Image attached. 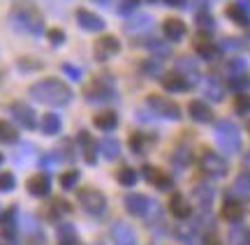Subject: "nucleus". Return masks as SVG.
Returning a JSON list of instances; mask_svg holds the SVG:
<instances>
[{
  "label": "nucleus",
  "instance_id": "obj_33",
  "mask_svg": "<svg viewBox=\"0 0 250 245\" xmlns=\"http://www.w3.org/2000/svg\"><path fill=\"white\" fill-rule=\"evenodd\" d=\"M77 183H79V171H77V169H70V171H65L61 176V185L65 190H72Z\"/></svg>",
  "mask_w": 250,
  "mask_h": 245
},
{
  "label": "nucleus",
  "instance_id": "obj_26",
  "mask_svg": "<svg viewBox=\"0 0 250 245\" xmlns=\"http://www.w3.org/2000/svg\"><path fill=\"white\" fill-rule=\"evenodd\" d=\"M195 199L199 201L202 208H208L211 201H213V190H211L208 185H197L195 188Z\"/></svg>",
  "mask_w": 250,
  "mask_h": 245
},
{
  "label": "nucleus",
  "instance_id": "obj_3",
  "mask_svg": "<svg viewBox=\"0 0 250 245\" xmlns=\"http://www.w3.org/2000/svg\"><path fill=\"white\" fill-rule=\"evenodd\" d=\"M215 139H218V146L225 153H236L241 148V134H239L236 125H232L229 120L215 123Z\"/></svg>",
  "mask_w": 250,
  "mask_h": 245
},
{
  "label": "nucleus",
  "instance_id": "obj_38",
  "mask_svg": "<svg viewBox=\"0 0 250 245\" xmlns=\"http://www.w3.org/2000/svg\"><path fill=\"white\" fill-rule=\"evenodd\" d=\"M142 72L146 74V76H162V67L158 63L148 60V63H142Z\"/></svg>",
  "mask_w": 250,
  "mask_h": 245
},
{
  "label": "nucleus",
  "instance_id": "obj_32",
  "mask_svg": "<svg viewBox=\"0 0 250 245\" xmlns=\"http://www.w3.org/2000/svg\"><path fill=\"white\" fill-rule=\"evenodd\" d=\"M58 236H61V245H72V243H77V234H74V227H70V225H62V227L58 229Z\"/></svg>",
  "mask_w": 250,
  "mask_h": 245
},
{
  "label": "nucleus",
  "instance_id": "obj_47",
  "mask_svg": "<svg viewBox=\"0 0 250 245\" xmlns=\"http://www.w3.org/2000/svg\"><path fill=\"white\" fill-rule=\"evenodd\" d=\"M246 243L250 245V231H246Z\"/></svg>",
  "mask_w": 250,
  "mask_h": 245
},
{
  "label": "nucleus",
  "instance_id": "obj_45",
  "mask_svg": "<svg viewBox=\"0 0 250 245\" xmlns=\"http://www.w3.org/2000/svg\"><path fill=\"white\" fill-rule=\"evenodd\" d=\"M204 245H223V243L218 241V236H215V234H206V236H204Z\"/></svg>",
  "mask_w": 250,
  "mask_h": 245
},
{
  "label": "nucleus",
  "instance_id": "obj_10",
  "mask_svg": "<svg viewBox=\"0 0 250 245\" xmlns=\"http://www.w3.org/2000/svg\"><path fill=\"white\" fill-rule=\"evenodd\" d=\"M77 139H79L81 153H83V157H86V162L95 164V160H98V141L93 139V134H90V132H86V130H81Z\"/></svg>",
  "mask_w": 250,
  "mask_h": 245
},
{
  "label": "nucleus",
  "instance_id": "obj_46",
  "mask_svg": "<svg viewBox=\"0 0 250 245\" xmlns=\"http://www.w3.org/2000/svg\"><path fill=\"white\" fill-rule=\"evenodd\" d=\"M167 5H171V7H183L186 5V0H165Z\"/></svg>",
  "mask_w": 250,
  "mask_h": 245
},
{
  "label": "nucleus",
  "instance_id": "obj_51",
  "mask_svg": "<svg viewBox=\"0 0 250 245\" xmlns=\"http://www.w3.org/2000/svg\"><path fill=\"white\" fill-rule=\"evenodd\" d=\"M148 2H155V0H148Z\"/></svg>",
  "mask_w": 250,
  "mask_h": 245
},
{
  "label": "nucleus",
  "instance_id": "obj_27",
  "mask_svg": "<svg viewBox=\"0 0 250 245\" xmlns=\"http://www.w3.org/2000/svg\"><path fill=\"white\" fill-rule=\"evenodd\" d=\"M0 141H2V144H17L19 141L17 127H12L9 123L0 120Z\"/></svg>",
  "mask_w": 250,
  "mask_h": 245
},
{
  "label": "nucleus",
  "instance_id": "obj_8",
  "mask_svg": "<svg viewBox=\"0 0 250 245\" xmlns=\"http://www.w3.org/2000/svg\"><path fill=\"white\" fill-rule=\"evenodd\" d=\"M9 111H12V116H14V120H17L21 127H26V130H35L37 127V118H35V111L30 109V107H26V104H21V102H14L12 107H9Z\"/></svg>",
  "mask_w": 250,
  "mask_h": 245
},
{
  "label": "nucleus",
  "instance_id": "obj_4",
  "mask_svg": "<svg viewBox=\"0 0 250 245\" xmlns=\"http://www.w3.org/2000/svg\"><path fill=\"white\" fill-rule=\"evenodd\" d=\"M79 201H81V206H83V210L90 213V215H102L104 208H107V197H104L100 190H95V188L81 190L79 192Z\"/></svg>",
  "mask_w": 250,
  "mask_h": 245
},
{
  "label": "nucleus",
  "instance_id": "obj_20",
  "mask_svg": "<svg viewBox=\"0 0 250 245\" xmlns=\"http://www.w3.org/2000/svg\"><path fill=\"white\" fill-rule=\"evenodd\" d=\"M144 176H146V178H148L155 188H160V190H171V185H174V181H171L169 176L155 171L153 167H144Z\"/></svg>",
  "mask_w": 250,
  "mask_h": 245
},
{
  "label": "nucleus",
  "instance_id": "obj_14",
  "mask_svg": "<svg viewBox=\"0 0 250 245\" xmlns=\"http://www.w3.org/2000/svg\"><path fill=\"white\" fill-rule=\"evenodd\" d=\"M111 236H114L116 245H137V234L127 222H116L111 229Z\"/></svg>",
  "mask_w": 250,
  "mask_h": 245
},
{
  "label": "nucleus",
  "instance_id": "obj_44",
  "mask_svg": "<svg viewBox=\"0 0 250 245\" xmlns=\"http://www.w3.org/2000/svg\"><path fill=\"white\" fill-rule=\"evenodd\" d=\"M148 46H151V51H155V54H158V56H162V58H167V56L171 54L169 49H167V46H165V44H160V42H153V44H148Z\"/></svg>",
  "mask_w": 250,
  "mask_h": 245
},
{
  "label": "nucleus",
  "instance_id": "obj_36",
  "mask_svg": "<svg viewBox=\"0 0 250 245\" xmlns=\"http://www.w3.org/2000/svg\"><path fill=\"white\" fill-rule=\"evenodd\" d=\"M174 167H181V169H186L188 164H190V151L188 148H181V151H176L174 153Z\"/></svg>",
  "mask_w": 250,
  "mask_h": 245
},
{
  "label": "nucleus",
  "instance_id": "obj_31",
  "mask_svg": "<svg viewBox=\"0 0 250 245\" xmlns=\"http://www.w3.org/2000/svg\"><path fill=\"white\" fill-rule=\"evenodd\" d=\"M118 183H121V185H125V188L134 185V183H137V171H134V169H130V167H123V169L118 171Z\"/></svg>",
  "mask_w": 250,
  "mask_h": 245
},
{
  "label": "nucleus",
  "instance_id": "obj_43",
  "mask_svg": "<svg viewBox=\"0 0 250 245\" xmlns=\"http://www.w3.org/2000/svg\"><path fill=\"white\" fill-rule=\"evenodd\" d=\"M62 72L67 74L70 79H74V81H79V79H81V70H79V67H77V65L65 63V65H62Z\"/></svg>",
  "mask_w": 250,
  "mask_h": 245
},
{
  "label": "nucleus",
  "instance_id": "obj_48",
  "mask_svg": "<svg viewBox=\"0 0 250 245\" xmlns=\"http://www.w3.org/2000/svg\"><path fill=\"white\" fill-rule=\"evenodd\" d=\"M246 164H250V153H248V157H246Z\"/></svg>",
  "mask_w": 250,
  "mask_h": 245
},
{
  "label": "nucleus",
  "instance_id": "obj_16",
  "mask_svg": "<svg viewBox=\"0 0 250 245\" xmlns=\"http://www.w3.org/2000/svg\"><path fill=\"white\" fill-rule=\"evenodd\" d=\"M49 190H51V183H49V176H44V173H37L28 181V192L35 197H46Z\"/></svg>",
  "mask_w": 250,
  "mask_h": 245
},
{
  "label": "nucleus",
  "instance_id": "obj_5",
  "mask_svg": "<svg viewBox=\"0 0 250 245\" xmlns=\"http://www.w3.org/2000/svg\"><path fill=\"white\" fill-rule=\"evenodd\" d=\"M199 169H202L206 176H211V178H223L225 173H227V162H225V157H220L218 153L206 151V153L199 157Z\"/></svg>",
  "mask_w": 250,
  "mask_h": 245
},
{
  "label": "nucleus",
  "instance_id": "obj_34",
  "mask_svg": "<svg viewBox=\"0 0 250 245\" xmlns=\"http://www.w3.org/2000/svg\"><path fill=\"white\" fill-rule=\"evenodd\" d=\"M17 188V178L14 173H0V192H12Z\"/></svg>",
  "mask_w": 250,
  "mask_h": 245
},
{
  "label": "nucleus",
  "instance_id": "obj_28",
  "mask_svg": "<svg viewBox=\"0 0 250 245\" xmlns=\"http://www.w3.org/2000/svg\"><path fill=\"white\" fill-rule=\"evenodd\" d=\"M100 151H102V155H104L107 160H116L118 153H121V144H118L116 139H104V141L100 144Z\"/></svg>",
  "mask_w": 250,
  "mask_h": 245
},
{
  "label": "nucleus",
  "instance_id": "obj_7",
  "mask_svg": "<svg viewBox=\"0 0 250 245\" xmlns=\"http://www.w3.org/2000/svg\"><path fill=\"white\" fill-rule=\"evenodd\" d=\"M125 208H127V213H132L137 218H146L148 210L153 208V201L148 197H144V194H127L125 197Z\"/></svg>",
  "mask_w": 250,
  "mask_h": 245
},
{
  "label": "nucleus",
  "instance_id": "obj_2",
  "mask_svg": "<svg viewBox=\"0 0 250 245\" xmlns=\"http://www.w3.org/2000/svg\"><path fill=\"white\" fill-rule=\"evenodd\" d=\"M9 21H12L14 30L23 33V35L40 37L42 33H44V21H42V14H40L33 5H17V7L9 12Z\"/></svg>",
  "mask_w": 250,
  "mask_h": 245
},
{
  "label": "nucleus",
  "instance_id": "obj_49",
  "mask_svg": "<svg viewBox=\"0 0 250 245\" xmlns=\"http://www.w3.org/2000/svg\"><path fill=\"white\" fill-rule=\"evenodd\" d=\"M0 164H2V155H0Z\"/></svg>",
  "mask_w": 250,
  "mask_h": 245
},
{
  "label": "nucleus",
  "instance_id": "obj_41",
  "mask_svg": "<svg viewBox=\"0 0 250 245\" xmlns=\"http://www.w3.org/2000/svg\"><path fill=\"white\" fill-rule=\"evenodd\" d=\"M195 21H197V26H199V28H213V26H215V21L208 17L206 12H197Z\"/></svg>",
  "mask_w": 250,
  "mask_h": 245
},
{
  "label": "nucleus",
  "instance_id": "obj_21",
  "mask_svg": "<svg viewBox=\"0 0 250 245\" xmlns=\"http://www.w3.org/2000/svg\"><path fill=\"white\" fill-rule=\"evenodd\" d=\"M223 218L229 220V222H239V220L243 218V206H241V201H236V199H225V204H223Z\"/></svg>",
  "mask_w": 250,
  "mask_h": 245
},
{
  "label": "nucleus",
  "instance_id": "obj_50",
  "mask_svg": "<svg viewBox=\"0 0 250 245\" xmlns=\"http://www.w3.org/2000/svg\"><path fill=\"white\" fill-rule=\"evenodd\" d=\"M72 245H79V241H77V243H72Z\"/></svg>",
  "mask_w": 250,
  "mask_h": 245
},
{
  "label": "nucleus",
  "instance_id": "obj_9",
  "mask_svg": "<svg viewBox=\"0 0 250 245\" xmlns=\"http://www.w3.org/2000/svg\"><path fill=\"white\" fill-rule=\"evenodd\" d=\"M121 51V42L114 35H104L95 42V58L98 60H107L111 56H116Z\"/></svg>",
  "mask_w": 250,
  "mask_h": 245
},
{
  "label": "nucleus",
  "instance_id": "obj_24",
  "mask_svg": "<svg viewBox=\"0 0 250 245\" xmlns=\"http://www.w3.org/2000/svg\"><path fill=\"white\" fill-rule=\"evenodd\" d=\"M42 132L44 134H58L61 132V118L56 116V113H46V116H42Z\"/></svg>",
  "mask_w": 250,
  "mask_h": 245
},
{
  "label": "nucleus",
  "instance_id": "obj_11",
  "mask_svg": "<svg viewBox=\"0 0 250 245\" xmlns=\"http://www.w3.org/2000/svg\"><path fill=\"white\" fill-rule=\"evenodd\" d=\"M162 33H165V37H167L169 42H181V39L188 35V26L181 19H167V21L162 23Z\"/></svg>",
  "mask_w": 250,
  "mask_h": 245
},
{
  "label": "nucleus",
  "instance_id": "obj_29",
  "mask_svg": "<svg viewBox=\"0 0 250 245\" xmlns=\"http://www.w3.org/2000/svg\"><path fill=\"white\" fill-rule=\"evenodd\" d=\"M153 19L146 17V14H142V17H137L134 21H130V23H125V30L127 33H139V30H146V28H151Z\"/></svg>",
  "mask_w": 250,
  "mask_h": 245
},
{
  "label": "nucleus",
  "instance_id": "obj_12",
  "mask_svg": "<svg viewBox=\"0 0 250 245\" xmlns=\"http://www.w3.org/2000/svg\"><path fill=\"white\" fill-rule=\"evenodd\" d=\"M86 97L90 102H107L114 97V88H111V83L104 86V79H98L95 83H90L88 91H86Z\"/></svg>",
  "mask_w": 250,
  "mask_h": 245
},
{
  "label": "nucleus",
  "instance_id": "obj_52",
  "mask_svg": "<svg viewBox=\"0 0 250 245\" xmlns=\"http://www.w3.org/2000/svg\"><path fill=\"white\" fill-rule=\"evenodd\" d=\"M98 2H104V0H98Z\"/></svg>",
  "mask_w": 250,
  "mask_h": 245
},
{
  "label": "nucleus",
  "instance_id": "obj_25",
  "mask_svg": "<svg viewBox=\"0 0 250 245\" xmlns=\"http://www.w3.org/2000/svg\"><path fill=\"white\" fill-rule=\"evenodd\" d=\"M206 95H208V97H211V100H215V102H220L225 97V91H223V83L218 81V79H213V76H211V79H206Z\"/></svg>",
  "mask_w": 250,
  "mask_h": 245
},
{
  "label": "nucleus",
  "instance_id": "obj_37",
  "mask_svg": "<svg viewBox=\"0 0 250 245\" xmlns=\"http://www.w3.org/2000/svg\"><path fill=\"white\" fill-rule=\"evenodd\" d=\"M130 148H132V153H144L146 151V139L142 134H132L130 136Z\"/></svg>",
  "mask_w": 250,
  "mask_h": 245
},
{
  "label": "nucleus",
  "instance_id": "obj_19",
  "mask_svg": "<svg viewBox=\"0 0 250 245\" xmlns=\"http://www.w3.org/2000/svg\"><path fill=\"white\" fill-rule=\"evenodd\" d=\"M169 210H171V215H174V218H179V220H188V218H190V213H192L190 204H188L181 194H174V197H171Z\"/></svg>",
  "mask_w": 250,
  "mask_h": 245
},
{
  "label": "nucleus",
  "instance_id": "obj_40",
  "mask_svg": "<svg viewBox=\"0 0 250 245\" xmlns=\"http://www.w3.org/2000/svg\"><path fill=\"white\" fill-rule=\"evenodd\" d=\"M46 37H49V42H51L54 46H61L62 42H65V33L58 30V28H51V30L46 33Z\"/></svg>",
  "mask_w": 250,
  "mask_h": 245
},
{
  "label": "nucleus",
  "instance_id": "obj_53",
  "mask_svg": "<svg viewBox=\"0 0 250 245\" xmlns=\"http://www.w3.org/2000/svg\"><path fill=\"white\" fill-rule=\"evenodd\" d=\"M248 130H250V123H248Z\"/></svg>",
  "mask_w": 250,
  "mask_h": 245
},
{
  "label": "nucleus",
  "instance_id": "obj_35",
  "mask_svg": "<svg viewBox=\"0 0 250 245\" xmlns=\"http://www.w3.org/2000/svg\"><path fill=\"white\" fill-rule=\"evenodd\" d=\"M14 215H17V208H9L2 213V218H0V227L5 229L7 234H12V227H14Z\"/></svg>",
  "mask_w": 250,
  "mask_h": 245
},
{
  "label": "nucleus",
  "instance_id": "obj_39",
  "mask_svg": "<svg viewBox=\"0 0 250 245\" xmlns=\"http://www.w3.org/2000/svg\"><path fill=\"white\" fill-rule=\"evenodd\" d=\"M234 109H236V113H248L250 111V97L248 95H239L236 102H234Z\"/></svg>",
  "mask_w": 250,
  "mask_h": 245
},
{
  "label": "nucleus",
  "instance_id": "obj_18",
  "mask_svg": "<svg viewBox=\"0 0 250 245\" xmlns=\"http://www.w3.org/2000/svg\"><path fill=\"white\" fill-rule=\"evenodd\" d=\"M195 51H197V56H202L204 60H213V58H218V49H215V44L204 35V33H202L199 39H195Z\"/></svg>",
  "mask_w": 250,
  "mask_h": 245
},
{
  "label": "nucleus",
  "instance_id": "obj_42",
  "mask_svg": "<svg viewBox=\"0 0 250 245\" xmlns=\"http://www.w3.org/2000/svg\"><path fill=\"white\" fill-rule=\"evenodd\" d=\"M229 72H232L234 76H243V72H246V63H243L241 58H234L232 63H229Z\"/></svg>",
  "mask_w": 250,
  "mask_h": 245
},
{
  "label": "nucleus",
  "instance_id": "obj_30",
  "mask_svg": "<svg viewBox=\"0 0 250 245\" xmlns=\"http://www.w3.org/2000/svg\"><path fill=\"white\" fill-rule=\"evenodd\" d=\"M234 192L241 197H250V173H241L234 183Z\"/></svg>",
  "mask_w": 250,
  "mask_h": 245
},
{
  "label": "nucleus",
  "instance_id": "obj_23",
  "mask_svg": "<svg viewBox=\"0 0 250 245\" xmlns=\"http://www.w3.org/2000/svg\"><path fill=\"white\" fill-rule=\"evenodd\" d=\"M227 17L232 19L234 23H239V26H248L250 23V14L241 5H229V7H227Z\"/></svg>",
  "mask_w": 250,
  "mask_h": 245
},
{
  "label": "nucleus",
  "instance_id": "obj_6",
  "mask_svg": "<svg viewBox=\"0 0 250 245\" xmlns=\"http://www.w3.org/2000/svg\"><path fill=\"white\" fill-rule=\"evenodd\" d=\"M148 107H151L155 113H160V116H165V118H169V120H179L181 118V109L174 104V102L167 100V97L151 95V97H148Z\"/></svg>",
  "mask_w": 250,
  "mask_h": 245
},
{
  "label": "nucleus",
  "instance_id": "obj_15",
  "mask_svg": "<svg viewBox=\"0 0 250 245\" xmlns=\"http://www.w3.org/2000/svg\"><path fill=\"white\" fill-rule=\"evenodd\" d=\"M162 86H165V91H169V93H186V91H190V83H188V79L181 72L162 74Z\"/></svg>",
  "mask_w": 250,
  "mask_h": 245
},
{
  "label": "nucleus",
  "instance_id": "obj_22",
  "mask_svg": "<svg viewBox=\"0 0 250 245\" xmlns=\"http://www.w3.org/2000/svg\"><path fill=\"white\" fill-rule=\"evenodd\" d=\"M93 123H95V127H100V130H114L118 123V116H116V111L104 109V111H100V113H95Z\"/></svg>",
  "mask_w": 250,
  "mask_h": 245
},
{
  "label": "nucleus",
  "instance_id": "obj_1",
  "mask_svg": "<svg viewBox=\"0 0 250 245\" xmlns=\"http://www.w3.org/2000/svg\"><path fill=\"white\" fill-rule=\"evenodd\" d=\"M30 97L40 104H49V107H65L72 102V91L67 83L61 79H42L30 86Z\"/></svg>",
  "mask_w": 250,
  "mask_h": 245
},
{
  "label": "nucleus",
  "instance_id": "obj_13",
  "mask_svg": "<svg viewBox=\"0 0 250 245\" xmlns=\"http://www.w3.org/2000/svg\"><path fill=\"white\" fill-rule=\"evenodd\" d=\"M77 23H79L83 30H90V33L104 30V21H102L98 14L88 12V9H79V12H77Z\"/></svg>",
  "mask_w": 250,
  "mask_h": 245
},
{
  "label": "nucleus",
  "instance_id": "obj_17",
  "mask_svg": "<svg viewBox=\"0 0 250 245\" xmlns=\"http://www.w3.org/2000/svg\"><path fill=\"white\" fill-rule=\"evenodd\" d=\"M188 111H190V118L197 120V123H211L213 120V111L208 109V104H204V102H190Z\"/></svg>",
  "mask_w": 250,
  "mask_h": 245
}]
</instances>
